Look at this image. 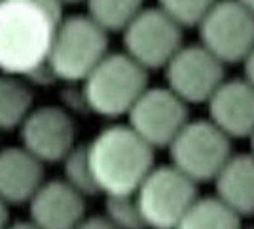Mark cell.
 <instances>
[{
    "mask_svg": "<svg viewBox=\"0 0 254 229\" xmlns=\"http://www.w3.org/2000/svg\"><path fill=\"white\" fill-rule=\"evenodd\" d=\"M61 8L59 0H0V72L15 78L48 74Z\"/></svg>",
    "mask_w": 254,
    "mask_h": 229,
    "instance_id": "obj_1",
    "label": "cell"
},
{
    "mask_svg": "<svg viewBox=\"0 0 254 229\" xmlns=\"http://www.w3.org/2000/svg\"><path fill=\"white\" fill-rule=\"evenodd\" d=\"M85 157L99 193L133 195L154 169V150L129 125H112L85 144Z\"/></svg>",
    "mask_w": 254,
    "mask_h": 229,
    "instance_id": "obj_2",
    "label": "cell"
},
{
    "mask_svg": "<svg viewBox=\"0 0 254 229\" xmlns=\"http://www.w3.org/2000/svg\"><path fill=\"white\" fill-rule=\"evenodd\" d=\"M82 83V101L93 114L120 117L148 87V72L126 53H106Z\"/></svg>",
    "mask_w": 254,
    "mask_h": 229,
    "instance_id": "obj_3",
    "label": "cell"
},
{
    "mask_svg": "<svg viewBox=\"0 0 254 229\" xmlns=\"http://www.w3.org/2000/svg\"><path fill=\"white\" fill-rule=\"evenodd\" d=\"M108 53V32L87 15H72L61 21L55 32L48 74L63 82H82Z\"/></svg>",
    "mask_w": 254,
    "mask_h": 229,
    "instance_id": "obj_4",
    "label": "cell"
},
{
    "mask_svg": "<svg viewBox=\"0 0 254 229\" xmlns=\"http://www.w3.org/2000/svg\"><path fill=\"white\" fill-rule=\"evenodd\" d=\"M146 229H175L197 199V184L175 167H154L133 193Z\"/></svg>",
    "mask_w": 254,
    "mask_h": 229,
    "instance_id": "obj_5",
    "label": "cell"
},
{
    "mask_svg": "<svg viewBox=\"0 0 254 229\" xmlns=\"http://www.w3.org/2000/svg\"><path fill=\"white\" fill-rule=\"evenodd\" d=\"M171 167L193 184L211 182L232 157L230 138L209 119L188 121L169 146Z\"/></svg>",
    "mask_w": 254,
    "mask_h": 229,
    "instance_id": "obj_6",
    "label": "cell"
},
{
    "mask_svg": "<svg viewBox=\"0 0 254 229\" xmlns=\"http://www.w3.org/2000/svg\"><path fill=\"white\" fill-rule=\"evenodd\" d=\"M197 29L201 46L222 64L241 62L254 48V15L237 0H218Z\"/></svg>",
    "mask_w": 254,
    "mask_h": 229,
    "instance_id": "obj_7",
    "label": "cell"
},
{
    "mask_svg": "<svg viewBox=\"0 0 254 229\" xmlns=\"http://www.w3.org/2000/svg\"><path fill=\"white\" fill-rule=\"evenodd\" d=\"M122 32L126 55L146 72L163 68L182 48V29L159 8H142Z\"/></svg>",
    "mask_w": 254,
    "mask_h": 229,
    "instance_id": "obj_8",
    "label": "cell"
},
{
    "mask_svg": "<svg viewBox=\"0 0 254 229\" xmlns=\"http://www.w3.org/2000/svg\"><path fill=\"white\" fill-rule=\"evenodd\" d=\"M129 129L156 148H167L180 129L188 123V104L167 87H146L127 112Z\"/></svg>",
    "mask_w": 254,
    "mask_h": 229,
    "instance_id": "obj_9",
    "label": "cell"
},
{
    "mask_svg": "<svg viewBox=\"0 0 254 229\" xmlns=\"http://www.w3.org/2000/svg\"><path fill=\"white\" fill-rule=\"evenodd\" d=\"M165 68L167 89L182 103H207L224 82V64L199 46H182Z\"/></svg>",
    "mask_w": 254,
    "mask_h": 229,
    "instance_id": "obj_10",
    "label": "cell"
},
{
    "mask_svg": "<svg viewBox=\"0 0 254 229\" xmlns=\"http://www.w3.org/2000/svg\"><path fill=\"white\" fill-rule=\"evenodd\" d=\"M19 127L21 146L40 163H59L76 146L74 119L59 106L31 110Z\"/></svg>",
    "mask_w": 254,
    "mask_h": 229,
    "instance_id": "obj_11",
    "label": "cell"
},
{
    "mask_svg": "<svg viewBox=\"0 0 254 229\" xmlns=\"http://www.w3.org/2000/svg\"><path fill=\"white\" fill-rule=\"evenodd\" d=\"M209 121L232 138H245L254 131V87L245 80H224L207 101Z\"/></svg>",
    "mask_w": 254,
    "mask_h": 229,
    "instance_id": "obj_12",
    "label": "cell"
},
{
    "mask_svg": "<svg viewBox=\"0 0 254 229\" xmlns=\"http://www.w3.org/2000/svg\"><path fill=\"white\" fill-rule=\"evenodd\" d=\"M38 229H74L85 218V197L64 180L44 182L29 201Z\"/></svg>",
    "mask_w": 254,
    "mask_h": 229,
    "instance_id": "obj_13",
    "label": "cell"
},
{
    "mask_svg": "<svg viewBox=\"0 0 254 229\" xmlns=\"http://www.w3.org/2000/svg\"><path fill=\"white\" fill-rule=\"evenodd\" d=\"M44 184V163L23 146L0 150V199L6 205L29 203Z\"/></svg>",
    "mask_w": 254,
    "mask_h": 229,
    "instance_id": "obj_14",
    "label": "cell"
},
{
    "mask_svg": "<svg viewBox=\"0 0 254 229\" xmlns=\"http://www.w3.org/2000/svg\"><path fill=\"white\" fill-rule=\"evenodd\" d=\"M216 199L239 218L254 214V156H232L214 176Z\"/></svg>",
    "mask_w": 254,
    "mask_h": 229,
    "instance_id": "obj_15",
    "label": "cell"
},
{
    "mask_svg": "<svg viewBox=\"0 0 254 229\" xmlns=\"http://www.w3.org/2000/svg\"><path fill=\"white\" fill-rule=\"evenodd\" d=\"M239 220L216 197H197L175 229H241Z\"/></svg>",
    "mask_w": 254,
    "mask_h": 229,
    "instance_id": "obj_16",
    "label": "cell"
},
{
    "mask_svg": "<svg viewBox=\"0 0 254 229\" xmlns=\"http://www.w3.org/2000/svg\"><path fill=\"white\" fill-rule=\"evenodd\" d=\"M32 110V93L15 76H0V131H10L23 123Z\"/></svg>",
    "mask_w": 254,
    "mask_h": 229,
    "instance_id": "obj_17",
    "label": "cell"
},
{
    "mask_svg": "<svg viewBox=\"0 0 254 229\" xmlns=\"http://www.w3.org/2000/svg\"><path fill=\"white\" fill-rule=\"evenodd\" d=\"M87 17L105 32L124 31L142 10V0H85Z\"/></svg>",
    "mask_w": 254,
    "mask_h": 229,
    "instance_id": "obj_18",
    "label": "cell"
},
{
    "mask_svg": "<svg viewBox=\"0 0 254 229\" xmlns=\"http://www.w3.org/2000/svg\"><path fill=\"white\" fill-rule=\"evenodd\" d=\"M63 171H64V182L68 186H72L82 193L84 197L87 195H95L99 193L91 176V171L87 165V157H85V146H74L68 156L63 159Z\"/></svg>",
    "mask_w": 254,
    "mask_h": 229,
    "instance_id": "obj_19",
    "label": "cell"
},
{
    "mask_svg": "<svg viewBox=\"0 0 254 229\" xmlns=\"http://www.w3.org/2000/svg\"><path fill=\"white\" fill-rule=\"evenodd\" d=\"M159 10L175 21L180 29L197 27L207 11L218 0H158Z\"/></svg>",
    "mask_w": 254,
    "mask_h": 229,
    "instance_id": "obj_20",
    "label": "cell"
},
{
    "mask_svg": "<svg viewBox=\"0 0 254 229\" xmlns=\"http://www.w3.org/2000/svg\"><path fill=\"white\" fill-rule=\"evenodd\" d=\"M106 220H110L118 229H146L138 214L133 195H110L106 197Z\"/></svg>",
    "mask_w": 254,
    "mask_h": 229,
    "instance_id": "obj_21",
    "label": "cell"
},
{
    "mask_svg": "<svg viewBox=\"0 0 254 229\" xmlns=\"http://www.w3.org/2000/svg\"><path fill=\"white\" fill-rule=\"evenodd\" d=\"M74 229H118L110 220L105 216H91V218H84Z\"/></svg>",
    "mask_w": 254,
    "mask_h": 229,
    "instance_id": "obj_22",
    "label": "cell"
},
{
    "mask_svg": "<svg viewBox=\"0 0 254 229\" xmlns=\"http://www.w3.org/2000/svg\"><path fill=\"white\" fill-rule=\"evenodd\" d=\"M241 62H243V70H245L243 80L249 83V85H253L254 87V48L249 52V55H247Z\"/></svg>",
    "mask_w": 254,
    "mask_h": 229,
    "instance_id": "obj_23",
    "label": "cell"
},
{
    "mask_svg": "<svg viewBox=\"0 0 254 229\" xmlns=\"http://www.w3.org/2000/svg\"><path fill=\"white\" fill-rule=\"evenodd\" d=\"M8 220H10V214H8V205L0 199V229H6Z\"/></svg>",
    "mask_w": 254,
    "mask_h": 229,
    "instance_id": "obj_24",
    "label": "cell"
},
{
    "mask_svg": "<svg viewBox=\"0 0 254 229\" xmlns=\"http://www.w3.org/2000/svg\"><path fill=\"white\" fill-rule=\"evenodd\" d=\"M6 229H38L32 222H15V224H8Z\"/></svg>",
    "mask_w": 254,
    "mask_h": 229,
    "instance_id": "obj_25",
    "label": "cell"
},
{
    "mask_svg": "<svg viewBox=\"0 0 254 229\" xmlns=\"http://www.w3.org/2000/svg\"><path fill=\"white\" fill-rule=\"evenodd\" d=\"M237 2H239L249 13H253L254 15V0H237Z\"/></svg>",
    "mask_w": 254,
    "mask_h": 229,
    "instance_id": "obj_26",
    "label": "cell"
},
{
    "mask_svg": "<svg viewBox=\"0 0 254 229\" xmlns=\"http://www.w3.org/2000/svg\"><path fill=\"white\" fill-rule=\"evenodd\" d=\"M249 138H251V156H254V131L249 135Z\"/></svg>",
    "mask_w": 254,
    "mask_h": 229,
    "instance_id": "obj_27",
    "label": "cell"
},
{
    "mask_svg": "<svg viewBox=\"0 0 254 229\" xmlns=\"http://www.w3.org/2000/svg\"><path fill=\"white\" fill-rule=\"evenodd\" d=\"M61 4H64V2H80V0H59Z\"/></svg>",
    "mask_w": 254,
    "mask_h": 229,
    "instance_id": "obj_28",
    "label": "cell"
}]
</instances>
